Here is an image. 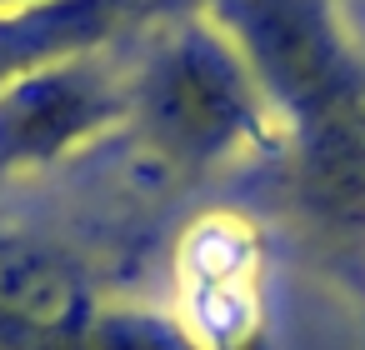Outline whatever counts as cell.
I'll use <instances>...</instances> for the list:
<instances>
[{
	"label": "cell",
	"instance_id": "cell-1",
	"mask_svg": "<svg viewBox=\"0 0 365 350\" xmlns=\"http://www.w3.org/2000/svg\"><path fill=\"white\" fill-rule=\"evenodd\" d=\"M145 120L170 155L210 160L250 130V96L220 51H210L205 41H185L150 71Z\"/></svg>",
	"mask_w": 365,
	"mask_h": 350
},
{
	"label": "cell",
	"instance_id": "cell-2",
	"mask_svg": "<svg viewBox=\"0 0 365 350\" xmlns=\"http://www.w3.org/2000/svg\"><path fill=\"white\" fill-rule=\"evenodd\" d=\"M250 265L255 250L240 225L230 220H205L190 230L180 250V275H185V310H190V340L210 350H235L255 330V295H250Z\"/></svg>",
	"mask_w": 365,
	"mask_h": 350
},
{
	"label": "cell",
	"instance_id": "cell-3",
	"mask_svg": "<svg viewBox=\"0 0 365 350\" xmlns=\"http://www.w3.org/2000/svg\"><path fill=\"white\" fill-rule=\"evenodd\" d=\"M110 101L81 71H31L0 91V165L51 160L101 125Z\"/></svg>",
	"mask_w": 365,
	"mask_h": 350
}]
</instances>
